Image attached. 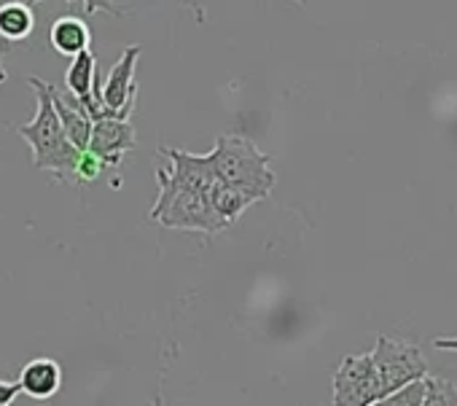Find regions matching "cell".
<instances>
[{
	"label": "cell",
	"instance_id": "6da1fadb",
	"mask_svg": "<svg viewBox=\"0 0 457 406\" xmlns=\"http://www.w3.org/2000/svg\"><path fill=\"white\" fill-rule=\"evenodd\" d=\"M28 84L36 89V119L17 124V135L33 148V167L38 172H52L57 180H73L79 148L68 140L60 116L52 103L49 84L38 76H30Z\"/></svg>",
	"mask_w": 457,
	"mask_h": 406
},
{
	"label": "cell",
	"instance_id": "7a4b0ae2",
	"mask_svg": "<svg viewBox=\"0 0 457 406\" xmlns=\"http://www.w3.org/2000/svg\"><path fill=\"white\" fill-rule=\"evenodd\" d=\"M156 186H159V196L148 213V221H156L164 229L199 232L204 237H212L226 229V224L210 208L207 194L175 186L164 167L156 170Z\"/></svg>",
	"mask_w": 457,
	"mask_h": 406
},
{
	"label": "cell",
	"instance_id": "3957f363",
	"mask_svg": "<svg viewBox=\"0 0 457 406\" xmlns=\"http://www.w3.org/2000/svg\"><path fill=\"white\" fill-rule=\"evenodd\" d=\"M207 156H210V164H212L218 180L248 186V188L259 191L264 199L270 196V191L275 186V172L270 167L272 153L259 151V145L251 137L223 132Z\"/></svg>",
	"mask_w": 457,
	"mask_h": 406
},
{
	"label": "cell",
	"instance_id": "277c9868",
	"mask_svg": "<svg viewBox=\"0 0 457 406\" xmlns=\"http://www.w3.org/2000/svg\"><path fill=\"white\" fill-rule=\"evenodd\" d=\"M371 358H374V369H377V379H379V403L385 395H390L401 385L428 374V360H425L422 350L409 342L379 336L377 347L371 350Z\"/></svg>",
	"mask_w": 457,
	"mask_h": 406
},
{
	"label": "cell",
	"instance_id": "5b68a950",
	"mask_svg": "<svg viewBox=\"0 0 457 406\" xmlns=\"http://www.w3.org/2000/svg\"><path fill=\"white\" fill-rule=\"evenodd\" d=\"M337 406H374L379 403V379L371 352L347 355L334 374Z\"/></svg>",
	"mask_w": 457,
	"mask_h": 406
},
{
	"label": "cell",
	"instance_id": "8992f818",
	"mask_svg": "<svg viewBox=\"0 0 457 406\" xmlns=\"http://www.w3.org/2000/svg\"><path fill=\"white\" fill-rule=\"evenodd\" d=\"M140 54H143V46L137 44L124 46L121 57L116 60V65L111 68L103 84V105H105V113L113 119H129L135 108V95H137L135 68H137Z\"/></svg>",
	"mask_w": 457,
	"mask_h": 406
},
{
	"label": "cell",
	"instance_id": "52a82bcc",
	"mask_svg": "<svg viewBox=\"0 0 457 406\" xmlns=\"http://www.w3.org/2000/svg\"><path fill=\"white\" fill-rule=\"evenodd\" d=\"M137 140H135V127L129 124V119H95L92 121V135H89V151L97 153L103 159L105 167H119L121 159L135 151Z\"/></svg>",
	"mask_w": 457,
	"mask_h": 406
},
{
	"label": "cell",
	"instance_id": "ba28073f",
	"mask_svg": "<svg viewBox=\"0 0 457 406\" xmlns=\"http://www.w3.org/2000/svg\"><path fill=\"white\" fill-rule=\"evenodd\" d=\"M162 156L170 159L172 170H167L170 180L180 188H188V191H199V194H210V188L215 186V170L210 164V156H196V153H188L183 148H167L162 145L159 148Z\"/></svg>",
	"mask_w": 457,
	"mask_h": 406
},
{
	"label": "cell",
	"instance_id": "9c48e42d",
	"mask_svg": "<svg viewBox=\"0 0 457 406\" xmlns=\"http://www.w3.org/2000/svg\"><path fill=\"white\" fill-rule=\"evenodd\" d=\"M49 92H52V103H54V111L60 116V124L68 135V140L84 151L89 145V135H92V119L89 113L84 111L81 100L68 92V89H57L54 84H49Z\"/></svg>",
	"mask_w": 457,
	"mask_h": 406
},
{
	"label": "cell",
	"instance_id": "30bf717a",
	"mask_svg": "<svg viewBox=\"0 0 457 406\" xmlns=\"http://www.w3.org/2000/svg\"><path fill=\"white\" fill-rule=\"evenodd\" d=\"M207 199H210V208L215 211V216L228 227V224H235L253 205V202H262L264 196L259 191L248 188V186H240V183L215 180Z\"/></svg>",
	"mask_w": 457,
	"mask_h": 406
},
{
	"label": "cell",
	"instance_id": "8fae6325",
	"mask_svg": "<svg viewBox=\"0 0 457 406\" xmlns=\"http://www.w3.org/2000/svg\"><path fill=\"white\" fill-rule=\"evenodd\" d=\"M20 385H22L25 395H30L36 401H46V398L57 395L62 387V366L54 358H33L22 369Z\"/></svg>",
	"mask_w": 457,
	"mask_h": 406
},
{
	"label": "cell",
	"instance_id": "7c38bea8",
	"mask_svg": "<svg viewBox=\"0 0 457 406\" xmlns=\"http://www.w3.org/2000/svg\"><path fill=\"white\" fill-rule=\"evenodd\" d=\"M49 44L62 57H76L79 52L92 49V28L84 17H60L49 28Z\"/></svg>",
	"mask_w": 457,
	"mask_h": 406
},
{
	"label": "cell",
	"instance_id": "4fadbf2b",
	"mask_svg": "<svg viewBox=\"0 0 457 406\" xmlns=\"http://www.w3.org/2000/svg\"><path fill=\"white\" fill-rule=\"evenodd\" d=\"M36 30V14L28 0H9L0 6V38L6 44L28 41Z\"/></svg>",
	"mask_w": 457,
	"mask_h": 406
},
{
	"label": "cell",
	"instance_id": "5bb4252c",
	"mask_svg": "<svg viewBox=\"0 0 457 406\" xmlns=\"http://www.w3.org/2000/svg\"><path fill=\"white\" fill-rule=\"evenodd\" d=\"M73 62H71V68H68V73H65V87H68V92H73L76 97H84V95H89V89H92V81H95V68H97V60H95V54H92V49H87V52H79L76 57H71Z\"/></svg>",
	"mask_w": 457,
	"mask_h": 406
},
{
	"label": "cell",
	"instance_id": "9a60e30c",
	"mask_svg": "<svg viewBox=\"0 0 457 406\" xmlns=\"http://www.w3.org/2000/svg\"><path fill=\"white\" fill-rule=\"evenodd\" d=\"M422 406H457V385L444 377L425 374V403Z\"/></svg>",
	"mask_w": 457,
	"mask_h": 406
},
{
	"label": "cell",
	"instance_id": "2e32d148",
	"mask_svg": "<svg viewBox=\"0 0 457 406\" xmlns=\"http://www.w3.org/2000/svg\"><path fill=\"white\" fill-rule=\"evenodd\" d=\"M382 403H390V406H422L425 403V377L401 385L398 390L385 395Z\"/></svg>",
	"mask_w": 457,
	"mask_h": 406
},
{
	"label": "cell",
	"instance_id": "e0dca14e",
	"mask_svg": "<svg viewBox=\"0 0 457 406\" xmlns=\"http://www.w3.org/2000/svg\"><path fill=\"white\" fill-rule=\"evenodd\" d=\"M105 170L103 159L97 153H92L89 148L79 151V159H76V170H73V183H92L97 180V175Z\"/></svg>",
	"mask_w": 457,
	"mask_h": 406
},
{
	"label": "cell",
	"instance_id": "ac0fdd59",
	"mask_svg": "<svg viewBox=\"0 0 457 406\" xmlns=\"http://www.w3.org/2000/svg\"><path fill=\"white\" fill-rule=\"evenodd\" d=\"M28 4H41V0H28ZM84 4V14L87 17H95L97 12H105V14H113V17H124V9L116 6V0H81Z\"/></svg>",
	"mask_w": 457,
	"mask_h": 406
},
{
	"label": "cell",
	"instance_id": "d6986e66",
	"mask_svg": "<svg viewBox=\"0 0 457 406\" xmlns=\"http://www.w3.org/2000/svg\"><path fill=\"white\" fill-rule=\"evenodd\" d=\"M17 395H22V385H20V379H14V382H4V379H0V406L14 403V401H17Z\"/></svg>",
	"mask_w": 457,
	"mask_h": 406
},
{
	"label": "cell",
	"instance_id": "ffe728a7",
	"mask_svg": "<svg viewBox=\"0 0 457 406\" xmlns=\"http://www.w3.org/2000/svg\"><path fill=\"white\" fill-rule=\"evenodd\" d=\"M433 347L436 350H446V352H457V336H436Z\"/></svg>",
	"mask_w": 457,
	"mask_h": 406
},
{
	"label": "cell",
	"instance_id": "44dd1931",
	"mask_svg": "<svg viewBox=\"0 0 457 406\" xmlns=\"http://www.w3.org/2000/svg\"><path fill=\"white\" fill-rule=\"evenodd\" d=\"M4 4H9V0H0V6ZM0 52H12V44H6L4 38H0Z\"/></svg>",
	"mask_w": 457,
	"mask_h": 406
},
{
	"label": "cell",
	"instance_id": "7402d4cb",
	"mask_svg": "<svg viewBox=\"0 0 457 406\" xmlns=\"http://www.w3.org/2000/svg\"><path fill=\"white\" fill-rule=\"evenodd\" d=\"M4 54H6V52H0V84H4V81L9 79V76H6V70H4Z\"/></svg>",
	"mask_w": 457,
	"mask_h": 406
},
{
	"label": "cell",
	"instance_id": "603a6c76",
	"mask_svg": "<svg viewBox=\"0 0 457 406\" xmlns=\"http://www.w3.org/2000/svg\"><path fill=\"white\" fill-rule=\"evenodd\" d=\"M296 4H304V0H296Z\"/></svg>",
	"mask_w": 457,
	"mask_h": 406
}]
</instances>
